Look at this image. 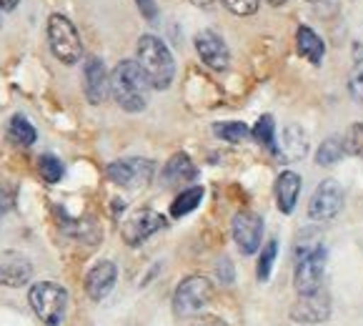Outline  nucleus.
Listing matches in <instances>:
<instances>
[{"label":"nucleus","instance_id":"obj_1","mask_svg":"<svg viewBox=\"0 0 363 326\" xmlns=\"http://www.w3.org/2000/svg\"><path fill=\"white\" fill-rule=\"evenodd\" d=\"M135 60H138V65L143 68L145 78H148L153 91H166V88H171L173 78H176V60H173V53L168 50V45L163 43L158 36L145 33V36L138 38Z\"/></svg>","mask_w":363,"mask_h":326},{"label":"nucleus","instance_id":"obj_2","mask_svg":"<svg viewBox=\"0 0 363 326\" xmlns=\"http://www.w3.org/2000/svg\"><path fill=\"white\" fill-rule=\"evenodd\" d=\"M150 83L138 60H121L111 73V96L128 113H140L148 106Z\"/></svg>","mask_w":363,"mask_h":326},{"label":"nucleus","instance_id":"obj_3","mask_svg":"<svg viewBox=\"0 0 363 326\" xmlns=\"http://www.w3.org/2000/svg\"><path fill=\"white\" fill-rule=\"evenodd\" d=\"M28 301L45 326H60L68 309V291L55 281H38L28 291Z\"/></svg>","mask_w":363,"mask_h":326},{"label":"nucleus","instance_id":"obj_4","mask_svg":"<svg viewBox=\"0 0 363 326\" xmlns=\"http://www.w3.org/2000/svg\"><path fill=\"white\" fill-rule=\"evenodd\" d=\"M48 45L55 58L65 65H73L83 58V40L73 23L60 13H53L48 18Z\"/></svg>","mask_w":363,"mask_h":326},{"label":"nucleus","instance_id":"obj_5","mask_svg":"<svg viewBox=\"0 0 363 326\" xmlns=\"http://www.w3.org/2000/svg\"><path fill=\"white\" fill-rule=\"evenodd\" d=\"M213 299V283L206 276H188L178 283L173 294V314L178 319H188L206 309Z\"/></svg>","mask_w":363,"mask_h":326},{"label":"nucleus","instance_id":"obj_6","mask_svg":"<svg viewBox=\"0 0 363 326\" xmlns=\"http://www.w3.org/2000/svg\"><path fill=\"white\" fill-rule=\"evenodd\" d=\"M326 249L315 246L308 254L296 259V273H294V286L298 294H311V291L320 289V281H323V273H326Z\"/></svg>","mask_w":363,"mask_h":326},{"label":"nucleus","instance_id":"obj_7","mask_svg":"<svg viewBox=\"0 0 363 326\" xmlns=\"http://www.w3.org/2000/svg\"><path fill=\"white\" fill-rule=\"evenodd\" d=\"M108 178H111L116 186L123 188H143L150 183L155 173L153 161L148 158H121L113 161L111 166L106 168Z\"/></svg>","mask_w":363,"mask_h":326},{"label":"nucleus","instance_id":"obj_8","mask_svg":"<svg viewBox=\"0 0 363 326\" xmlns=\"http://www.w3.org/2000/svg\"><path fill=\"white\" fill-rule=\"evenodd\" d=\"M343 209V188L338 181L326 178L320 181L318 188L313 191L308 203V216L313 221H331L338 216V211Z\"/></svg>","mask_w":363,"mask_h":326},{"label":"nucleus","instance_id":"obj_9","mask_svg":"<svg viewBox=\"0 0 363 326\" xmlns=\"http://www.w3.org/2000/svg\"><path fill=\"white\" fill-rule=\"evenodd\" d=\"M331 316V299L326 291H311V294H298L296 304L291 306V319L296 324H320Z\"/></svg>","mask_w":363,"mask_h":326},{"label":"nucleus","instance_id":"obj_10","mask_svg":"<svg viewBox=\"0 0 363 326\" xmlns=\"http://www.w3.org/2000/svg\"><path fill=\"white\" fill-rule=\"evenodd\" d=\"M233 239L240 251L251 256L261 249L263 241V219L253 211H240L233 219Z\"/></svg>","mask_w":363,"mask_h":326},{"label":"nucleus","instance_id":"obj_11","mask_svg":"<svg viewBox=\"0 0 363 326\" xmlns=\"http://www.w3.org/2000/svg\"><path fill=\"white\" fill-rule=\"evenodd\" d=\"M83 88H86V98L93 106H101L111 93V75L106 70V63L98 55H91L83 68Z\"/></svg>","mask_w":363,"mask_h":326},{"label":"nucleus","instance_id":"obj_12","mask_svg":"<svg viewBox=\"0 0 363 326\" xmlns=\"http://www.w3.org/2000/svg\"><path fill=\"white\" fill-rule=\"evenodd\" d=\"M163 226H166V219L160 214H155V211H150V209L135 211L123 224V241L128 246H140L148 236H153L155 231H160Z\"/></svg>","mask_w":363,"mask_h":326},{"label":"nucleus","instance_id":"obj_13","mask_svg":"<svg viewBox=\"0 0 363 326\" xmlns=\"http://www.w3.org/2000/svg\"><path fill=\"white\" fill-rule=\"evenodd\" d=\"M196 50H198V58L203 60L208 68L213 70H225L230 63V53H228V45L225 40L213 31H201L196 36Z\"/></svg>","mask_w":363,"mask_h":326},{"label":"nucleus","instance_id":"obj_14","mask_svg":"<svg viewBox=\"0 0 363 326\" xmlns=\"http://www.w3.org/2000/svg\"><path fill=\"white\" fill-rule=\"evenodd\" d=\"M118 278V268L113 261H101L88 271L86 276V294L91 296L93 301H103L108 294L113 291Z\"/></svg>","mask_w":363,"mask_h":326},{"label":"nucleus","instance_id":"obj_15","mask_svg":"<svg viewBox=\"0 0 363 326\" xmlns=\"http://www.w3.org/2000/svg\"><path fill=\"white\" fill-rule=\"evenodd\" d=\"M30 278H33V266L28 259L11 254V256H6L0 261V283H3V286L21 289V286L30 283Z\"/></svg>","mask_w":363,"mask_h":326},{"label":"nucleus","instance_id":"obj_16","mask_svg":"<svg viewBox=\"0 0 363 326\" xmlns=\"http://www.w3.org/2000/svg\"><path fill=\"white\" fill-rule=\"evenodd\" d=\"M196 176H198V168L188 153H176L166 163V168H163V183H166L168 188L186 186V183H191Z\"/></svg>","mask_w":363,"mask_h":326},{"label":"nucleus","instance_id":"obj_17","mask_svg":"<svg viewBox=\"0 0 363 326\" xmlns=\"http://www.w3.org/2000/svg\"><path fill=\"white\" fill-rule=\"evenodd\" d=\"M301 193V176L296 171H284L276 178V203L284 214H291L296 209Z\"/></svg>","mask_w":363,"mask_h":326},{"label":"nucleus","instance_id":"obj_18","mask_svg":"<svg viewBox=\"0 0 363 326\" xmlns=\"http://www.w3.org/2000/svg\"><path fill=\"white\" fill-rule=\"evenodd\" d=\"M306 153H308V138H306L303 129L289 126L284 131V141L278 146V156H284V161H301Z\"/></svg>","mask_w":363,"mask_h":326},{"label":"nucleus","instance_id":"obj_19","mask_svg":"<svg viewBox=\"0 0 363 326\" xmlns=\"http://www.w3.org/2000/svg\"><path fill=\"white\" fill-rule=\"evenodd\" d=\"M296 45H298V53L303 58H308L313 65H318L323 60V55H326V43L306 26H301L298 33H296Z\"/></svg>","mask_w":363,"mask_h":326},{"label":"nucleus","instance_id":"obj_20","mask_svg":"<svg viewBox=\"0 0 363 326\" xmlns=\"http://www.w3.org/2000/svg\"><path fill=\"white\" fill-rule=\"evenodd\" d=\"M203 188L201 186H193V188H183L181 193H178L176 198H173L171 203V216L173 219H183V216H188L191 211H196L198 206H201V201H203Z\"/></svg>","mask_w":363,"mask_h":326},{"label":"nucleus","instance_id":"obj_21","mask_svg":"<svg viewBox=\"0 0 363 326\" xmlns=\"http://www.w3.org/2000/svg\"><path fill=\"white\" fill-rule=\"evenodd\" d=\"M8 138H11L16 146L28 148V146L35 143L38 134H35V129H33V124L28 121L26 116H13L11 124H8Z\"/></svg>","mask_w":363,"mask_h":326},{"label":"nucleus","instance_id":"obj_22","mask_svg":"<svg viewBox=\"0 0 363 326\" xmlns=\"http://www.w3.org/2000/svg\"><path fill=\"white\" fill-rule=\"evenodd\" d=\"M251 136L268 151V153L278 156V141H276V126H273V118L271 116H261L258 118V124L251 129Z\"/></svg>","mask_w":363,"mask_h":326},{"label":"nucleus","instance_id":"obj_23","mask_svg":"<svg viewBox=\"0 0 363 326\" xmlns=\"http://www.w3.org/2000/svg\"><path fill=\"white\" fill-rule=\"evenodd\" d=\"M343 153H346V148H343V138L331 136V138L323 141L320 148L315 151V163H318V166H333V163L341 161Z\"/></svg>","mask_w":363,"mask_h":326},{"label":"nucleus","instance_id":"obj_24","mask_svg":"<svg viewBox=\"0 0 363 326\" xmlns=\"http://www.w3.org/2000/svg\"><path fill=\"white\" fill-rule=\"evenodd\" d=\"M213 134L218 138L228 141V143H240V141L251 138V129L246 124H240V121H228V124H216L213 126Z\"/></svg>","mask_w":363,"mask_h":326},{"label":"nucleus","instance_id":"obj_25","mask_svg":"<svg viewBox=\"0 0 363 326\" xmlns=\"http://www.w3.org/2000/svg\"><path fill=\"white\" fill-rule=\"evenodd\" d=\"M38 168H40V176H43L48 183H58L60 178H63V173H65L63 163H60L53 153L40 156V161H38Z\"/></svg>","mask_w":363,"mask_h":326},{"label":"nucleus","instance_id":"obj_26","mask_svg":"<svg viewBox=\"0 0 363 326\" xmlns=\"http://www.w3.org/2000/svg\"><path fill=\"white\" fill-rule=\"evenodd\" d=\"M276 254H278V241L271 239L263 246L261 259H258V281H268L273 271V261H276Z\"/></svg>","mask_w":363,"mask_h":326},{"label":"nucleus","instance_id":"obj_27","mask_svg":"<svg viewBox=\"0 0 363 326\" xmlns=\"http://www.w3.org/2000/svg\"><path fill=\"white\" fill-rule=\"evenodd\" d=\"M343 148H346L348 156L363 158V124L348 126L346 136H343Z\"/></svg>","mask_w":363,"mask_h":326},{"label":"nucleus","instance_id":"obj_28","mask_svg":"<svg viewBox=\"0 0 363 326\" xmlns=\"http://www.w3.org/2000/svg\"><path fill=\"white\" fill-rule=\"evenodd\" d=\"M223 6L228 8L233 16L246 18L258 11V0H223Z\"/></svg>","mask_w":363,"mask_h":326},{"label":"nucleus","instance_id":"obj_29","mask_svg":"<svg viewBox=\"0 0 363 326\" xmlns=\"http://www.w3.org/2000/svg\"><path fill=\"white\" fill-rule=\"evenodd\" d=\"M348 91H351L353 101L363 103V60L356 65V70H353L351 78H348Z\"/></svg>","mask_w":363,"mask_h":326},{"label":"nucleus","instance_id":"obj_30","mask_svg":"<svg viewBox=\"0 0 363 326\" xmlns=\"http://www.w3.org/2000/svg\"><path fill=\"white\" fill-rule=\"evenodd\" d=\"M135 6H138L140 16L148 18V21H155V16H158V8H155V0H135Z\"/></svg>","mask_w":363,"mask_h":326},{"label":"nucleus","instance_id":"obj_31","mask_svg":"<svg viewBox=\"0 0 363 326\" xmlns=\"http://www.w3.org/2000/svg\"><path fill=\"white\" fill-rule=\"evenodd\" d=\"M13 206V191L8 186H0V216L8 214Z\"/></svg>","mask_w":363,"mask_h":326},{"label":"nucleus","instance_id":"obj_32","mask_svg":"<svg viewBox=\"0 0 363 326\" xmlns=\"http://www.w3.org/2000/svg\"><path fill=\"white\" fill-rule=\"evenodd\" d=\"M196 326H228V324L223 319H218V316H203Z\"/></svg>","mask_w":363,"mask_h":326},{"label":"nucleus","instance_id":"obj_33","mask_svg":"<svg viewBox=\"0 0 363 326\" xmlns=\"http://www.w3.org/2000/svg\"><path fill=\"white\" fill-rule=\"evenodd\" d=\"M353 60H356V63H361L363 60V36L353 43Z\"/></svg>","mask_w":363,"mask_h":326},{"label":"nucleus","instance_id":"obj_34","mask_svg":"<svg viewBox=\"0 0 363 326\" xmlns=\"http://www.w3.org/2000/svg\"><path fill=\"white\" fill-rule=\"evenodd\" d=\"M18 3H21V0H0V8H3V11H13Z\"/></svg>","mask_w":363,"mask_h":326},{"label":"nucleus","instance_id":"obj_35","mask_svg":"<svg viewBox=\"0 0 363 326\" xmlns=\"http://www.w3.org/2000/svg\"><path fill=\"white\" fill-rule=\"evenodd\" d=\"M191 3H193L196 8H211V6L216 3V0H191Z\"/></svg>","mask_w":363,"mask_h":326},{"label":"nucleus","instance_id":"obj_36","mask_svg":"<svg viewBox=\"0 0 363 326\" xmlns=\"http://www.w3.org/2000/svg\"><path fill=\"white\" fill-rule=\"evenodd\" d=\"M268 3H271V6H284L286 0H268Z\"/></svg>","mask_w":363,"mask_h":326},{"label":"nucleus","instance_id":"obj_37","mask_svg":"<svg viewBox=\"0 0 363 326\" xmlns=\"http://www.w3.org/2000/svg\"><path fill=\"white\" fill-rule=\"evenodd\" d=\"M308 3H320V0H308Z\"/></svg>","mask_w":363,"mask_h":326},{"label":"nucleus","instance_id":"obj_38","mask_svg":"<svg viewBox=\"0 0 363 326\" xmlns=\"http://www.w3.org/2000/svg\"><path fill=\"white\" fill-rule=\"evenodd\" d=\"M0 18H3V8H0Z\"/></svg>","mask_w":363,"mask_h":326}]
</instances>
